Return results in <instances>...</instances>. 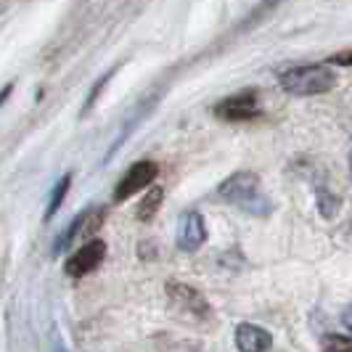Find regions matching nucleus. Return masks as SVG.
<instances>
[{
    "instance_id": "obj_16",
    "label": "nucleus",
    "mask_w": 352,
    "mask_h": 352,
    "mask_svg": "<svg viewBox=\"0 0 352 352\" xmlns=\"http://www.w3.org/2000/svg\"><path fill=\"white\" fill-rule=\"evenodd\" d=\"M342 323H344V326H347V329L352 331V307H347V310L342 313Z\"/></svg>"
},
{
    "instance_id": "obj_7",
    "label": "nucleus",
    "mask_w": 352,
    "mask_h": 352,
    "mask_svg": "<svg viewBox=\"0 0 352 352\" xmlns=\"http://www.w3.org/2000/svg\"><path fill=\"white\" fill-rule=\"evenodd\" d=\"M236 347L239 352H267L273 347V336L254 323H239L236 326Z\"/></svg>"
},
{
    "instance_id": "obj_12",
    "label": "nucleus",
    "mask_w": 352,
    "mask_h": 352,
    "mask_svg": "<svg viewBox=\"0 0 352 352\" xmlns=\"http://www.w3.org/2000/svg\"><path fill=\"white\" fill-rule=\"evenodd\" d=\"M69 186H72V175H64L58 183H56V188L51 191V201H48V210H45V220H51L53 214L58 212V207L64 204V199L69 194Z\"/></svg>"
},
{
    "instance_id": "obj_15",
    "label": "nucleus",
    "mask_w": 352,
    "mask_h": 352,
    "mask_svg": "<svg viewBox=\"0 0 352 352\" xmlns=\"http://www.w3.org/2000/svg\"><path fill=\"white\" fill-rule=\"evenodd\" d=\"M329 64H339V67H352V51L334 53V56L329 58Z\"/></svg>"
},
{
    "instance_id": "obj_6",
    "label": "nucleus",
    "mask_w": 352,
    "mask_h": 352,
    "mask_svg": "<svg viewBox=\"0 0 352 352\" xmlns=\"http://www.w3.org/2000/svg\"><path fill=\"white\" fill-rule=\"evenodd\" d=\"M207 241V223L199 212H186L180 217V228H177V247L183 252H196Z\"/></svg>"
},
{
    "instance_id": "obj_3",
    "label": "nucleus",
    "mask_w": 352,
    "mask_h": 352,
    "mask_svg": "<svg viewBox=\"0 0 352 352\" xmlns=\"http://www.w3.org/2000/svg\"><path fill=\"white\" fill-rule=\"evenodd\" d=\"M159 175V167L157 162H151V159H143V162H135L127 173L122 175V180L117 183V188H114V201L120 204V201H127L130 196H135L138 191L143 188H148Z\"/></svg>"
},
{
    "instance_id": "obj_2",
    "label": "nucleus",
    "mask_w": 352,
    "mask_h": 352,
    "mask_svg": "<svg viewBox=\"0 0 352 352\" xmlns=\"http://www.w3.org/2000/svg\"><path fill=\"white\" fill-rule=\"evenodd\" d=\"M278 82L292 96H320L336 85V74L331 64H307V67H292L281 72Z\"/></svg>"
},
{
    "instance_id": "obj_4",
    "label": "nucleus",
    "mask_w": 352,
    "mask_h": 352,
    "mask_svg": "<svg viewBox=\"0 0 352 352\" xmlns=\"http://www.w3.org/2000/svg\"><path fill=\"white\" fill-rule=\"evenodd\" d=\"M214 114L220 120H228V122H244V120H254L260 117V104H257V93L254 90H244V93H236L223 98L220 104L214 106Z\"/></svg>"
},
{
    "instance_id": "obj_11",
    "label": "nucleus",
    "mask_w": 352,
    "mask_h": 352,
    "mask_svg": "<svg viewBox=\"0 0 352 352\" xmlns=\"http://www.w3.org/2000/svg\"><path fill=\"white\" fill-rule=\"evenodd\" d=\"M316 199H318V210H320V214H323L326 220L336 217V212H339V207H342L339 196L331 194V191H326L323 186H318V188H316Z\"/></svg>"
},
{
    "instance_id": "obj_10",
    "label": "nucleus",
    "mask_w": 352,
    "mask_h": 352,
    "mask_svg": "<svg viewBox=\"0 0 352 352\" xmlns=\"http://www.w3.org/2000/svg\"><path fill=\"white\" fill-rule=\"evenodd\" d=\"M162 199H164V191H162L159 186H151L148 194L143 196V201L138 204V220L148 223V220L159 212V207H162Z\"/></svg>"
},
{
    "instance_id": "obj_5",
    "label": "nucleus",
    "mask_w": 352,
    "mask_h": 352,
    "mask_svg": "<svg viewBox=\"0 0 352 352\" xmlns=\"http://www.w3.org/2000/svg\"><path fill=\"white\" fill-rule=\"evenodd\" d=\"M104 257H106V244L101 239H93V241L82 244V247L72 254L69 260H67V265H64V270H67V276H72V278H82V276L93 273L98 265L104 263Z\"/></svg>"
},
{
    "instance_id": "obj_9",
    "label": "nucleus",
    "mask_w": 352,
    "mask_h": 352,
    "mask_svg": "<svg viewBox=\"0 0 352 352\" xmlns=\"http://www.w3.org/2000/svg\"><path fill=\"white\" fill-rule=\"evenodd\" d=\"M88 214H90V210H82V212H80V214H77V217H74V220L69 223V228L61 230V236L56 239V247H53V254H61L64 249L69 247L72 241H74V236H77V233L82 230V226L88 223Z\"/></svg>"
},
{
    "instance_id": "obj_14",
    "label": "nucleus",
    "mask_w": 352,
    "mask_h": 352,
    "mask_svg": "<svg viewBox=\"0 0 352 352\" xmlns=\"http://www.w3.org/2000/svg\"><path fill=\"white\" fill-rule=\"evenodd\" d=\"M114 72H117V69L106 72L104 77H101V80H98V82L93 85V90H90V96H88V101H85V106H82V114H88L90 109H93V104H96V98L101 96V90H104V85L109 82V80H111V74H114Z\"/></svg>"
},
{
    "instance_id": "obj_8",
    "label": "nucleus",
    "mask_w": 352,
    "mask_h": 352,
    "mask_svg": "<svg viewBox=\"0 0 352 352\" xmlns=\"http://www.w3.org/2000/svg\"><path fill=\"white\" fill-rule=\"evenodd\" d=\"M167 294H170V300L180 305L183 310H188V313H194L196 318H207L210 316V302L204 300L196 289L191 286H186V283H167Z\"/></svg>"
},
{
    "instance_id": "obj_17",
    "label": "nucleus",
    "mask_w": 352,
    "mask_h": 352,
    "mask_svg": "<svg viewBox=\"0 0 352 352\" xmlns=\"http://www.w3.org/2000/svg\"><path fill=\"white\" fill-rule=\"evenodd\" d=\"M11 90H14V85H11V82H8V85H6V88L0 90V104H6V98H8V96H11Z\"/></svg>"
},
{
    "instance_id": "obj_1",
    "label": "nucleus",
    "mask_w": 352,
    "mask_h": 352,
    "mask_svg": "<svg viewBox=\"0 0 352 352\" xmlns=\"http://www.w3.org/2000/svg\"><path fill=\"white\" fill-rule=\"evenodd\" d=\"M220 199H226L228 204L239 207V210H247L252 214H267L273 210L270 199L263 194L260 188V177L249 170H241V173H233L228 180H223V186L217 188Z\"/></svg>"
},
{
    "instance_id": "obj_13",
    "label": "nucleus",
    "mask_w": 352,
    "mask_h": 352,
    "mask_svg": "<svg viewBox=\"0 0 352 352\" xmlns=\"http://www.w3.org/2000/svg\"><path fill=\"white\" fill-rule=\"evenodd\" d=\"M323 352H352V336L329 334L323 339Z\"/></svg>"
},
{
    "instance_id": "obj_18",
    "label": "nucleus",
    "mask_w": 352,
    "mask_h": 352,
    "mask_svg": "<svg viewBox=\"0 0 352 352\" xmlns=\"http://www.w3.org/2000/svg\"><path fill=\"white\" fill-rule=\"evenodd\" d=\"M350 167H352V159H350Z\"/></svg>"
}]
</instances>
